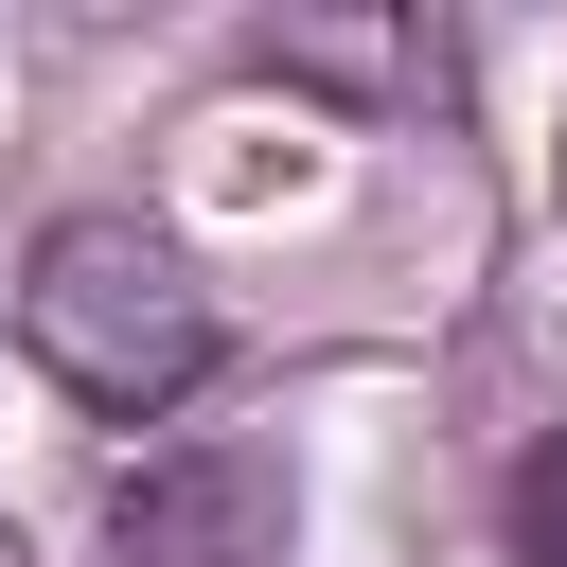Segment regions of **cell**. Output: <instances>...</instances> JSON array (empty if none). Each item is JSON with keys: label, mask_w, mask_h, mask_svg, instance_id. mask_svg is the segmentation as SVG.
Returning <instances> with one entry per match:
<instances>
[{"label": "cell", "mask_w": 567, "mask_h": 567, "mask_svg": "<svg viewBox=\"0 0 567 567\" xmlns=\"http://www.w3.org/2000/svg\"><path fill=\"white\" fill-rule=\"evenodd\" d=\"M496 549H514V567H567V425L514 443V478H496Z\"/></svg>", "instance_id": "3"}, {"label": "cell", "mask_w": 567, "mask_h": 567, "mask_svg": "<svg viewBox=\"0 0 567 567\" xmlns=\"http://www.w3.org/2000/svg\"><path fill=\"white\" fill-rule=\"evenodd\" d=\"M18 354H35L71 408L159 425V408L213 372V284H195V248L142 230V213H53V230L18 248Z\"/></svg>", "instance_id": "1"}, {"label": "cell", "mask_w": 567, "mask_h": 567, "mask_svg": "<svg viewBox=\"0 0 567 567\" xmlns=\"http://www.w3.org/2000/svg\"><path fill=\"white\" fill-rule=\"evenodd\" d=\"M549 177H567V124H549Z\"/></svg>", "instance_id": "4"}, {"label": "cell", "mask_w": 567, "mask_h": 567, "mask_svg": "<svg viewBox=\"0 0 567 567\" xmlns=\"http://www.w3.org/2000/svg\"><path fill=\"white\" fill-rule=\"evenodd\" d=\"M284 532H301V478H284V443H248V425L142 443V461L106 478V549H124V567H284Z\"/></svg>", "instance_id": "2"}]
</instances>
